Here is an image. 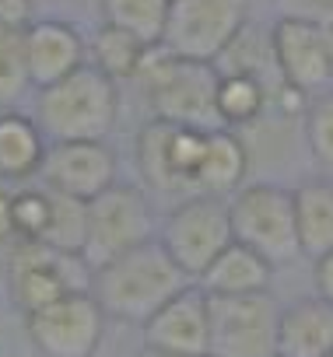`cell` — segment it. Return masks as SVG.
<instances>
[{
	"mask_svg": "<svg viewBox=\"0 0 333 357\" xmlns=\"http://www.w3.org/2000/svg\"><path fill=\"white\" fill-rule=\"evenodd\" d=\"M190 284L193 280L161 245V238L140 242L91 273V294L105 315L137 326H144L165 301H172Z\"/></svg>",
	"mask_w": 333,
	"mask_h": 357,
	"instance_id": "6da1fadb",
	"label": "cell"
},
{
	"mask_svg": "<svg viewBox=\"0 0 333 357\" xmlns=\"http://www.w3.org/2000/svg\"><path fill=\"white\" fill-rule=\"evenodd\" d=\"M154 119L190 126V130H225L218 112V81L221 70L207 60H186L165 50L161 43L147 50L137 77H133Z\"/></svg>",
	"mask_w": 333,
	"mask_h": 357,
	"instance_id": "7a4b0ae2",
	"label": "cell"
},
{
	"mask_svg": "<svg viewBox=\"0 0 333 357\" xmlns=\"http://www.w3.org/2000/svg\"><path fill=\"white\" fill-rule=\"evenodd\" d=\"M119 119V88L95 63H84L71 77L39 88L36 123L50 144L60 140H105Z\"/></svg>",
	"mask_w": 333,
	"mask_h": 357,
	"instance_id": "3957f363",
	"label": "cell"
},
{
	"mask_svg": "<svg viewBox=\"0 0 333 357\" xmlns=\"http://www.w3.org/2000/svg\"><path fill=\"white\" fill-rule=\"evenodd\" d=\"M228 218L235 242L260 252L270 266H288L302 256L295 190L277 183H249L228 197Z\"/></svg>",
	"mask_w": 333,
	"mask_h": 357,
	"instance_id": "277c9868",
	"label": "cell"
},
{
	"mask_svg": "<svg viewBox=\"0 0 333 357\" xmlns=\"http://www.w3.org/2000/svg\"><path fill=\"white\" fill-rule=\"evenodd\" d=\"M211 130H190L165 119H147L137 133V172L140 183L169 200L200 197L197 178Z\"/></svg>",
	"mask_w": 333,
	"mask_h": 357,
	"instance_id": "5b68a950",
	"label": "cell"
},
{
	"mask_svg": "<svg viewBox=\"0 0 333 357\" xmlns=\"http://www.w3.org/2000/svg\"><path fill=\"white\" fill-rule=\"evenodd\" d=\"M91 266L84 263L81 252H64L46 242H18L11 245L4 259V277H8V294L15 308L39 312L50 301L71 294V291H91Z\"/></svg>",
	"mask_w": 333,
	"mask_h": 357,
	"instance_id": "8992f818",
	"label": "cell"
},
{
	"mask_svg": "<svg viewBox=\"0 0 333 357\" xmlns=\"http://www.w3.org/2000/svg\"><path fill=\"white\" fill-rule=\"evenodd\" d=\"M281 305L270 291L211 294V350L207 357H277Z\"/></svg>",
	"mask_w": 333,
	"mask_h": 357,
	"instance_id": "52a82bcc",
	"label": "cell"
},
{
	"mask_svg": "<svg viewBox=\"0 0 333 357\" xmlns=\"http://www.w3.org/2000/svg\"><path fill=\"white\" fill-rule=\"evenodd\" d=\"M161 245L172 252V259L197 280L232 242V218L228 197H190L179 200L161 225Z\"/></svg>",
	"mask_w": 333,
	"mask_h": 357,
	"instance_id": "ba28073f",
	"label": "cell"
},
{
	"mask_svg": "<svg viewBox=\"0 0 333 357\" xmlns=\"http://www.w3.org/2000/svg\"><path fill=\"white\" fill-rule=\"evenodd\" d=\"M151 238H154V214L144 190L116 183L95 200H88V238L81 256L91 270Z\"/></svg>",
	"mask_w": 333,
	"mask_h": 357,
	"instance_id": "9c48e42d",
	"label": "cell"
},
{
	"mask_svg": "<svg viewBox=\"0 0 333 357\" xmlns=\"http://www.w3.org/2000/svg\"><path fill=\"white\" fill-rule=\"evenodd\" d=\"M105 308L91 291H71L25 315L32 347L43 357H91L105 333Z\"/></svg>",
	"mask_w": 333,
	"mask_h": 357,
	"instance_id": "30bf717a",
	"label": "cell"
},
{
	"mask_svg": "<svg viewBox=\"0 0 333 357\" xmlns=\"http://www.w3.org/2000/svg\"><path fill=\"white\" fill-rule=\"evenodd\" d=\"M246 22V0H172L161 46L186 60L214 63Z\"/></svg>",
	"mask_w": 333,
	"mask_h": 357,
	"instance_id": "8fae6325",
	"label": "cell"
},
{
	"mask_svg": "<svg viewBox=\"0 0 333 357\" xmlns=\"http://www.w3.org/2000/svg\"><path fill=\"white\" fill-rule=\"evenodd\" d=\"M116 151L105 140H60L50 144L46 161H43V186L77 197V200H95L109 186H116Z\"/></svg>",
	"mask_w": 333,
	"mask_h": 357,
	"instance_id": "7c38bea8",
	"label": "cell"
},
{
	"mask_svg": "<svg viewBox=\"0 0 333 357\" xmlns=\"http://www.w3.org/2000/svg\"><path fill=\"white\" fill-rule=\"evenodd\" d=\"M144 347L179 354V357H207V350H211V294L193 280L172 301H165L144 322Z\"/></svg>",
	"mask_w": 333,
	"mask_h": 357,
	"instance_id": "4fadbf2b",
	"label": "cell"
},
{
	"mask_svg": "<svg viewBox=\"0 0 333 357\" xmlns=\"http://www.w3.org/2000/svg\"><path fill=\"white\" fill-rule=\"evenodd\" d=\"M270 32H274L277 67L288 88L305 95L333 88V46L323 29L298 18H277Z\"/></svg>",
	"mask_w": 333,
	"mask_h": 357,
	"instance_id": "5bb4252c",
	"label": "cell"
},
{
	"mask_svg": "<svg viewBox=\"0 0 333 357\" xmlns=\"http://www.w3.org/2000/svg\"><path fill=\"white\" fill-rule=\"evenodd\" d=\"M25 60L32 88H50L88 63V46L67 22H32L25 29Z\"/></svg>",
	"mask_w": 333,
	"mask_h": 357,
	"instance_id": "9a60e30c",
	"label": "cell"
},
{
	"mask_svg": "<svg viewBox=\"0 0 333 357\" xmlns=\"http://www.w3.org/2000/svg\"><path fill=\"white\" fill-rule=\"evenodd\" d=\"M281 357H330L333 354V305L326 298H302L281 308Z\"/></svg>",
	"mask_w": 333,
	"mask_h": 357,
	"instance_id": "2e32d148",
	"label": "cell"
},
{
	"mask_svg": "<svg viewBox=\"0 0 333 357\" xmlns=\"http://www.w3.org/2000/svg\"><path fill=\"white\" fill-rule=\"evenodd\" d=\"M214 67L221 74H249L256 77L267 91H270V102L277 98L284 84L281 77V67H277V53H274V32L270 29H260L253 22L242 25V32L225 46V53L214 60Z\"/></svg>",
	"mask_w": 333,
	"mask_h": 357,
	"instance_id": "e0dca14e",
	"label": "cell"
},
{
	"mask_svg": "<svg viewBox=\"0 0 333 357\" xmlns=\"http://www.w3.org/2000/svg\"><path fill=\"white\" fill-rule=\"evenodd\" d=\"M46 133L36 119L22 112H0V178L4 183H29L43 172Z\"/></svg>",
	"mask_w": 333,
	"mask_h": 357,
	"instance_id": "ac0fdd59",
	"label": "cell"
},
{
	"mask_svg": "<svg viewBox=\"0 0 333 357\" xmlns=\"http://www.w3.org/2000/svg\"><path fill=\"white\" fill-rule=\"evenodd\" d=\"M246 172H249V151L246 140L235 130H211L204 161H200V178L197 190L200 197H232L235 190L246 186Z\"/></svg>",
	"mask_w": 333,
	"mask_h": 357,
	"instance_id": "d6986e66",
	"label": "cell"
},
{
	"mask_svg": "<svg viewBox=\"0 0 333 357\" xmlns=\"http://www.w3.org/2000/svg\"><path fill=\"white\" fill-rule=\"evenodd\" d=\"M274 270L260 252H253L242 242H232L200 277L197 284L207 294H256V291H270Z\"/></svg>",
	"mask_w": 333,
	"mask_h": 357,
	"instance_id": "ffe728a7",
	"label": "cell"
},
{
	"mask_svg": "<svg viewBox=\"0 0 333 357\" xmlns=\"http://www.w3.org/2000/svg\"><path fill=\"white\" fill-rule=\"evenodd\" d=\"M295 221L298 245L305 259H319L333 249V183L330 178H309L295 190Z\"/></svg>",
	"mask_w": 333,
	"mask_h": 357,
	"instance_id": "44dd1931",
	"label": "cell"
},
{
	"mask_svg": "<svg viewBox=\"0 0 333 357\" xmlns=\"http://www.w3.org/2000/svg\"><path fill=\"white\" fill-rule=\"evenodd\" d=\"M147 50H151V46H147L144 39H137V36L126 32V29L105 25V22H102V29L95 32V39H91V46H88L91 63H95L102 74H109L116 84L137 77V70H140Z\"/></svg>",
	"mask_w": 333,
	"mask_h": 357,
	"instance_id": "7402d4cb",
	"label": "cell"
},
{
	"mask_svg": "<svg viewBox=\"0 0 333 357\" xmlns=\"http://www.w3.org/2000/svg\"><path fill=\"white\" fill-rule=\"evenodd\" d=\"M172 0H98V11L105 25L126 29L147 46H158L169 25Z\"/></svg>",
	"mask_w": 333,
	"mask_h": 357,
	"instance_id": "603a6c76",
	"label": "cell"
},
{
	"mask_svg": "<svg viewBox=\"0 0 333 357\" xmlns=\"http://www.w3.org/2000/svg\"><path fill=\"white\" fill-rule=\"evenodd\" d=\"M270 105V91L249 74H221L218 81V112L228 130L256 123Z\"/></svg>",
	"mask_w": 333,
	"mask_h": 357,
	"instance_id": "cb8c5ba5",
	"label": "cell"
},
{
	"mask_svg": "<svg viewBox=\"0 0 333 357\" xmlns=\"http://www.w3.org/2000/svg\"><path fill=\"white\" fill-rule=\"evenodd\" d=\"M50 197H53V221L46 231V245L64 249V252H81L88 238V200H77L57 190H50Z\"/></svg>",
	"mask_w": 333,
	"mask_h": 357,
	"instance_id": "d4e9b609",
	"label": "cell"
},
{
	"mask_svg": "<svg viewBox=\"0 0 333 357\" xmlns=\"http://www.w3.org/2000/svg\"><path fill=\"white\" fill-rule=\"evenodd\" d=\"M32 88L29 60H25V29L0 25V109L15 105Z\"/></svg>",
	"mask_w": 333,
	"mask_h": 357,
	"instance_id": "484cf974",
	"label": "cell"
},
{
	"mask_svg": "<svg viewBox=\"0 0 333 357\" xmlns=\"http://www.w3.org/2000/svg\"><path fill=\"white\" fill-rule=\"evenodd\" d=\"M53 221V197L50 190H15L11 200V225L18 242H46Z\"/></svg>",
	"mask_w": 333,
	"mask_h": 357,
	"instance_id": "4316f807",
	"label": "cell"
},
{
	"mask_svg": "<svg viewBox=\"0 0 333 357\" xmlns=\"http://www.w3.org/2000/svg\"><path fill=\"white\" fill-rule=\"evenodd\" d=\"M305 144L316 165L333 172V88L312 95L305 109Z\"/></svg>",
	"mask_w": 333,
	"mask_h": 357,
	"instance_id": "83f0119b",
	"label": "cell"
},
{
	"mask_svg": "<svg viewBox=\"0 0 333 357\" xmlns=\"http://www.w3.org/2000/svg\"><path fill=\"white\" fill-rule=\"evenodd\" d=\"M277 11L281 18H298L323 29L333 46V0H277Z\"/></svg>",
	"mask_w": 333,
	"mask_h": 357,
	"instance_id": "f1b7e54d",
	"label": "cell"
},
{
	"mask_svg": "<svg viewBox=\"0 0 333 357\" xmlns=\"http://www.w3.org/2000/svg\"><path fill=\"white\" fill-rule=\"evenodd\" d=\"M36 15V0H0V25L4 29H29Z\"/></svg>",
	"mask_w": 333,
	"mask_h": 357,
	"instance_id": "f546056e",
	"label": "cell"
},
{
	"mask_svg": "<svg viewBox=\"0 0 333 357\" xmlns=\"http://www.w3.org/2000/svg\"><path fill=\"white\" fill-rule=\"evenodd\" d=\"M11 200H15V190L11 183L0 178V245L4 242H15V225H11Z\"/></svg>",
	"mask_w": 333,
	"mask_h": 357,
	"instance_id": "4dcf8cb0",
	"label": "cell"
},
{
	"mask_svg": "<svg viewBox=\"0 0 333 357\" xmlns=\"http://www.w3.org/2000/svg\"><path fill=\"white\" fill-rule=\"evenodd\" d=\"M316 294L333 305V249L316 259Z\"/></svg>",
	"mask_w": 333,
	"mask_h": 357,
	"instance_id": "1f68e13d",
	"label": "cell"
},
{
	"mask_svg": "<svg viewBox=\"0 0 333 357\" xmlns=\"http://www.w3.org/2000/svg\"><path fill=\"white\" fill-rule=\"evenodd\" d=\"M137 357H179V354H165V350H154V347H144Z\"/></svg>",
	"mask_w": 333,
	"mask_h": 357,
	"instance_id": "d6a6232c",
	"label": "cell"
},
{
	"mask_svg": "<svg viewBox=\"0 0 333 357\" xmlns=\"http://www.w3.org/2000/svg\"><path fill=\"white\" fill-rule=\"evenodd\" d=\"M277 357H281V354H277Z\"/></svg>",
	"mask_w": 333,
	"mask_h": 357,
	"instance_id": "836d02e7",
	"label": "cell"
},
{
	"mask_svg": "<svg viewBox=\"0 0 333 357\" xmlns=\"http://www.w3.org/2000/svg\"><path fill=\"white\" fill-rule=\"evenodd\" d=\"M330 357H333V354H330Z\"/></svg>",
	"mask_w": 333,
	"mask_h": 357,
	"instance_id": "e575fe53",
	"label": "cell"
}]
</instances>
